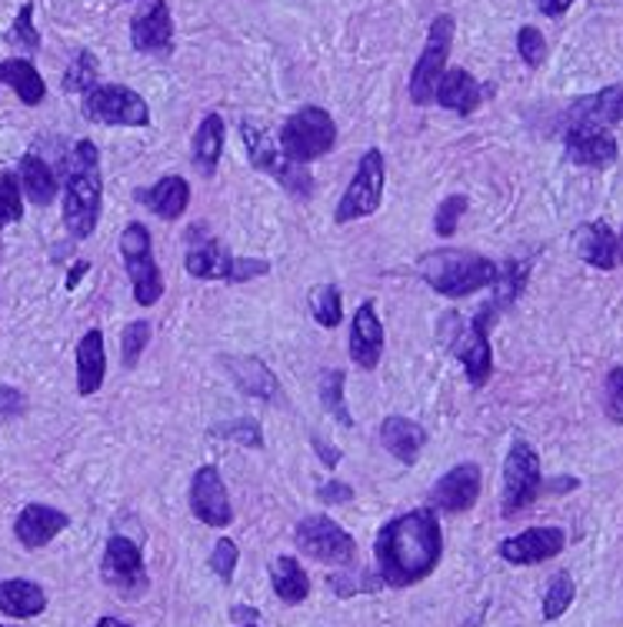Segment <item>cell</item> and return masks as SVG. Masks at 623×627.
I'll list each match as a JSON object with an SVG mask.
<instances>
[{
    "label": "cell",
    "mask_w": 623,
    "mask_h": 627,
    "mask_svg": "<svg viewBox=\"0 0 623 627\" xmlns=\"http://www.w3.org/2000/svg\"><path fill=\"white\" fill-rule=\"evenodd\" d=\"M603 410L613 425H623V364H616L610 374H606V384H603Z\"/></svg>",
    "instance_id": "obj_42"
},
{
    "label": "cell",
    "mask_w": 623,
    "mask_h": 627,
    "mask_svg": "<svg viewBox=\"0 0 623 627\" xmlns=\"http://www.w3.org/2000/svg\"><path fill=\"white\" fill-rule=\"evenodd\" d=\"M120 254H124L127 278L134 284V301L140 307H154L163 297V278H160V268L154 264L150 231L140 221H134V224L124 228V234H120Z\"/></svg>",
    "instance_id": "obj_9"
},
{
    "label": "cell",
    "mask_w": 623,
    "mask_h": 627,
    "mask_svg": "<svg viewBox=\"0 0 623 627\" xmlns=\"http://www.w3.org/2000/svg\"><path fill=\"white\" fill-rule=\"evenodd\" d=\"M573 597H577V584H573V577H570L567 571L553 574V577H550V587H547V594H543V620H557V617H563L567 607L573 604Z\"/></svg>",
    "instance_id": "obj_36"
},
{
    "label": "cell",
    "mask_w": 623,
    "mask_h": 627,
    "mask_svg": "<svg viewBox=\"0 0 623 627\" xmlns=\"http://www.w3.org/2000/svg\"><path fill=\"white\" fill-rule=\"evenodd\" d=\"M517 51H520V61L527 64V67H540L543 61H547V38L537 31V28H520V34H517Z\"/></svg>",
    "instance_id": "obj_43"
},
{
    "label": "cell",
    "mask_w": 623,
    "mask_h": 627,
    "mask_svg": "<svg viewBox=\"0 0 623 627\" xmlns=\"http://www.w3.org/2000/svg\"><path fill=\"white\" fill-rule=\"evenodd\" d=\"M540 488H543V474H540L537 451L527 441H514V448L507 451V461H504V494H500L504 518H514L524 508H530L537 501Z\"/></svg>",
    "instance_id": "obj_11"
},
{
    "label": "cell",
    "mask_w": 623,
    "mask_h": 627,
    "mask_svg": "<svg viewBox=\"0 0 623 627\" xmlns=\"http://www.w3.org/2000/svg\"><path fill=\"white\" fill-rule=\"evenodd\" d=\"M218 435L237 441L241 448H261L264 445V435H261L257 421H251V417H241V421H231V425L218 428Z\"/></svg>",
    "instance_id": "obj_46"
},
{
    "label": "cell",
    "mask_w": 623,
    "mask_h": 627,
    "mask_svg": "<svg viewBox=\"0 0 623 627\" xmlns=\"http://www.w3.org/2000/svg\"><path fill=\"white\" fill-rule=\"evenodd\" d=\"M251 627H257V624H251Z\"/></svg>",
    "instance_id": "obj_56"
},
{
    "label": "cell",
    "mask_w": 623,
    "mask_h": 627,
    "mask_svg": "<svg viewBox=\"0 0 623 627\" xmlns=\"http://www.w3.org/2000/svg\"><path fill=\"white\" fill-rule=\"evenodd\" d=\"M24 410H28V397L18 387L0 384V421H18Z\"/></svg>",
    "instance_id": "obj_47"
},
{
    "label": "cell",
    "mask_w": 623,
    "mask_h": 627,
    "mask_svg": "<svg viewBox=\"0 0 623 627\" xmlns=\"http://www.w3.org/2000/svg\"><path fill=\"white\" fill-rule=\"evenodd\" d=\"M334 144H337V124L324 107H300L281 127V150L297 164L330 154Z\"/></svg>",
    "instance_id": "obj_4"
},
{
    "label": "cell",
    "mask_w": 623,
    "mask_h": 627,
    "mask_svg": "<svg viewBox=\"0 0 623 627\" xmlns=\"http://www.w3.org/2000/svg\"><path fill=\"white\" fill-rule=\"evenodd\" d=\"M294 541L304 554H310L314 561L320 564H337V567H347L357 554V541L337 524L330 521L327 514H307L297 531H294Z\"/></svg>",
    "instance_id": "obj_13"
},
{
    "label": "cell",
    "mask_w": 623,
    "mask_h": 627,
    "mask_svg": "<svg viewBox=\"0 0 623 627\" xmlns=\"http://www.w3.org/2000/svg\"><path fill=\"white\" fill-rule=\"evenodd\" d=\"M434 101H437L441 107H447V111L467 117V114H474V111L481 107V84H477L464 67H451V71L441 77Z\"/></svg>",
    "instance_id": "obj_28"
},
{
    "label": "cell",
    "mask_w": 623,
    "mask_h": 627,
    "mask_svg": "<svg viewBox=\"0 0 623 627\" xmlns=\"http://www.w3.org/2000/svg\"><path fill=\"white\" fill-rule=\"evenodd\" d=\"M97 627H134V624H127V620H120V617H101Z\"/></svg>",
    "instance_id": "obj_51"
},
{
    "label": "cell",
    "mask_w": 623,
    "mask_h": 627,
    "mask_svg": "<svg viewBox=\"0 0 623 627\" xmlns=\"http://www.w3.org/2000/svg\"><path fill=\"white\" fill-rule=\"evenodd\" d=\"M150 344V321H130L120 334V360L124 367H137Z\"/></svg>",
    "instance_id": "obj_38"
},
{
    "label": "cell",
    "mask_w": 623,
    "mask_h": 627,
    "mask_svg": "<svg viewBox=\"0 0 623 627\" xmlns=\"http://www.w3.org/2000/svg\"><path fill=\"white\" fill-rule=\"evenodd\" d=\"M344 380H347V374H344L340 367L324 370V377H320V404H324V410H327L330 417H337L344 428H350L353 417H350L347 400H344Z\"/></svg>",
    "instance_id": "obj_34"
},
{
    "label": "cell",
    "mask_w": 623,
    "mask_h": 627,
    "mask_svg": "<svg viewBox=\"0 0 623 627\" xmlns=\"http://www.w3.org/2000/svg\"><path fill=\"white\" fill-rule=\"evenodd\" d=\"M97 71H101L97 58L91 51H81L74 58V64L67 67V74H64V91L67 94H87V91H94L97 87Z\"/></svg>",
    "instance_id": "obj_37"
},
{
    "label": "cell",
    "mask_w": 623,
    "mask_h": 627,
    "mask_svg": "<svg viewBox=\"0 0 623 627\" xmlns=\"http://www.w3.org/2000/svg\"><path fill=\"white\" fill-rule=\"evenodd\" d=\"M317 501H324V504H350L353 501V488L344 484V481H327V484L317 488Z\"/></svg>",
    "instance_id": "obj_48"
},
{
    "label": "cell",
    "mask_w": 623,
    "mask_h": 627,
    "mask_svg": "<svg viewBox=\"0 0 623 627\" xmlns=\"http://www.w3.org/2000/svg\"><path fill=\"white\" fill-rule=\"evenodd\" d=\"M0 627H18V624H0Z\"/></svg>",
    "instance_id": "obj_54"
},
{
    "label": "cell",
    "mask_w": 623,
    "mask_h": 627,
    "mask_svg": "<svg viewBox=\"0 0 623 627\" xmlns=\"http://www.w3.org/2000/svg\"><path fill=\"white\" fill-rule=\"evenodd\" d=\"M18 180H21V190L28 194V200L38 207H47L57 197V174L41 154H24Z\"/></svg>",
    "instance_id": "obj_31"
},
{
    "label": "cell",
    "mask_w": 623,
    "mask_h": 627,
    "mask_svg": "<svg viewBox=\"0 0 623 627\" xmlns=\"http://www.w3.org/2000/svg\"><path fill=\"white\" fill-rule=\"evenodd\" d=\"M271 584H274V594L284 600V604H291V607H297V604H304L307 597H310V577H307V571L297 564V557H277L274 564H271Z\"/></svg>",
    "instance_id": "obj_32"
},
{
    "label": "cell",
    "mask_w": 623,
    "mask_h": 627,
    "mask_svg": "<svg viewBox=\"0 0 623 627\" xmlns=\"http://www.w3.org/2000/svg\"><path fill=\"white\" fill-rule=\"evenodd\" d=\"M190 511L207 527H228L234 521L231 494H228L224 478L218 474V468H211V464L197 468V474L190 481Z\"/></svg>",
    "instance_id": "obj_15"
},
{
    "label": "cell",
    "mask_w": 623,
    "mask_h": 627,
    "mask_svg": "<svg viewBox=\"0 0 623 627\" xmlns=\"http://www.w3.org/2000/svg\"><path fill=\"white\" fill-rule=\"evenodd\" d=\"M310 441H314V451H317V454L324 458V464H327V468H337V461H340V451H330V445H327V441H324L320 435H314Z\"/></svg>",
    "instance_id": "obj_50"
},
{
    "label": "cell",
    "mask_w": 623,
    "mask_h": 627,
    "mask_svg": "<svg viewBox=\"0 0 623 627\" xmlns=\"http://www.w3.org/2000/svg\"><path fill=\"white\" fill-rule=\"evenodd\" d=\"M570 488H577V481H553L550 484V491H570Z\"/></svg>",
    "instance_id": "obj_52"
},
{
    "label": "cell",
    "mask_w": 623,
    "mask_h": 627,
    "mask_svg": "<svg viewBox=\"0 0 623 627\" xmlns=\"http://www.w3.org/2000/svg\"><path fill=\"white\" fill-rule=\"evenodd\" d=\"M224 137H228V127H224L221 114H207L200 121V127L193 134V144H190V157H193V167L203 177L218 174V164H221V154H224Z\"/></svg>",
    "instance_id": "obj_26"
},
{
    "label": "cell",
    "mask_w": 623,
    "mask_h": 627,
    "mask_svg": "<svg viewBox=\"0 0 623 627\" xmlns=\"http://www.w3.org/2000/svg\"><path fill=\"white\" fill-rule=\"evenodd\" d=\"M0 81H4L11 91H18V97L28 104V107H38L47 94V84L44 77L38 74V67L24 58H11L0 64Z\"/></svg>",
    "instance_id": "obj_33"
},
{
    "label": "cell",
    "mask_w": 623,
    "mask_h": 627,
    "mask_svg": "<svg viewBox=\"0 0 623 627\" xmlns=\"http://www.w3.org/2000/svg\"><path fill=\"white\" fill-rule=\"evenodd\" d=\"M464 215H467V197H464V194H454V197L441 200V207H437V218H434V231H437L441 238L457 234V224H461V218H464Z\"/></svg>",
    "instance_id": "obj_41"
},
{
    "label": "cell",
    "mask_w": 623,
    "mask_h": 627,
    "mask_svg": "<svg viewBox=\"0 0 623 627\" xmlns=\"http://www.w3.org/2000/svg\"><path fill=\"white\" fill-rule=\"evenodd\" d=\"M101 577L110 591L124 594V597H140L147 587H150V577H147V564H144V554L140 547L124 537V534H114L104 547V561H101Z\"/></svg>",
    "instance_id": "obj_14"
},
{
    "label": "cell",
    "mask_w": 623,
    "mask_h": 627,
    "mask_svg": "<svg viewBox=\"0 0 623 627\" xmlns=\"http://www.w3.org/2000/svg\"><path fill=\"white\" fill-rule=\"evenodd\" d=\"M310 314L320 327H337L344 321V297L337 284H320L310 294Z\"/></svg>",
    "instance_id": "obj_35"
},
{
    "label": "cell",
    "mask_w": 623,
    "mask_h": 627,
    "mask_svg": "<svg viewBox=\"0 0 623 627\" xmlns=\"http://www.w3.org/2000/svg\"><path fill=\"white\" fill-rule=\"evenodd\" d=\"M534 4H537V11L547 14V18H563V14L570 11L573 0H534Z\"/></svg>",
    "instance_id": "obj_49"
},
{
    "label": "cell",
    "mask_w": 623,
    "mask_h": 627,
    "mask_svg": "<svg viewBox=\"0 0 623 627\" xmlns=\"http://www.w3.org/2000/svg\"><path fill=\"white\" fill-rule=\"evenodd\" d=\"M31 18H34V4H24L21 14H18V21H14V28H11V34H8V41H14L24 51H38L41 48V34L34 31Z\"/></svg>",
    "instance_id": "obj_45"
},
{
    "label": "cell",
    "mask_w": 623,
    "mask_h": 627,
    "mask_svg": "<svg viewBox=\"0 0 623 627\" xmlns=\"http://www.w3.org/2000/svg\"><path fill=\"white\" fill-rule=\"evenodd\" d=\"M573 244H577V254H580L590 268H596V271H613L616 261H620L616 234H613L610 224H603V221H593V224L577 228Z\"/></svg>",
    "instance_id": "obj_24"
},
{
    "label": "cell",
    "mask_w": 623,
    "mask_h": 627,
    "mask_svg": "<svg viewBox=\"0 0 623 627\" xmlns=\"http://www.w3.org/2000/svg\"><path fill=\"white\" fill-rule=\"evenodd\" d=\"M228 370H231V377H234L241 394L261 397V400H277L281 380L274 377V370L264 360H257V357H231Z\"/></svg>",
    "instance_id": "obj_27"
},
{
    "label": "cell",
    "mask_w": 623,
    "mask_h": 627,
    "mask_svg": "<svg viewBox=\"0 0 623 627\" xmlns=\"http://www.w3.org/2000/svg\"><path fill=\"white\" fill-rule=\"evenodd\" d=\"M383 180H387V164H383V154L380 147H370L360 160H357V170H353V180L350 187L344 190L337 211H334V221L337 224H350V221H360V218H370L380 200H383Z\"/></svg>",
    "instance_id": "obj_7"
},
{
    "label": "cell",
    "mask_w": 623,
    "mask_h": 627,
    "mask_svg": "<svg viewBox=\"0 0 623 627\" xmlns=\"http://www.w3.org/2000/svg\"><path fill=\"white\" fill-rule=\"evenodd\" d=\"M67 524H71V518H67L64 511H57V508H51V504H28V508L18 514V521H14V534H18V541H21L24 547L38 551V547L51 544Z\"/></svg>",
    "instance_id": "obj_21"
},
{
    "label": "cell",
    "mask_w": 623,
    "mask_h": 627,
    "mask_svg": "<svg viewBox=\"0 0 623 627\" xmlns=\"http://www.w3.org/2000/svg\"><path fill=\"white\" fill-rule=\"evenodd\" d=\"M418 271L437 294L454 297V301L471 297L481 288H490L500 274V268L490 258L477 251H461V248H441V251L424 254Z\"/></svg>",
    "instance_id": "obj_3"
},
{
    "label": "cell",
    "mask_w": 623,
    "mask_h": 627,
    "mask_svg": "<svg viewBox=\"0 0 623 627\" xmlns=\"http://www.w3.org/2000/svg\"><path fill=\"white\" fill-rule=\"evenodd\" d=\"M494 311L497 304H484L471 321H461V317H451V324L457 327L454 337H451V351L461 357L464 370H467V380L474 387H484L494 374V351H490V341H487V331L494 324Z\"/></svg>",
    "instance_id": "obj_5"
},
{
    "label": "cell",
    "mask_w": 623,
    "mask_h": 627,
    "mask_svg": "<svg viewBox=\"0 0 623 627\" xmlns=\"http://www.w3.org/2000/svg\"><path fill=\"white\" fill-rule=\"evenodd\" d=\"M527 271H530V264H520V261H507V268L497 274V297H494V304L497 307H507V304H514V297L524 291V281H527Z\"/></svg>",
    "instance_id": "obj_40"
},
{
    "label": "cell",
    "mask_w": 623,
    "mask_h": 627,
    "mask_svg": "<svg viewBox=\"0 0 623 627\" xmlns=\"http://www.w3.org/2000/svg\"><path fill=\"white\" fill-rule=\"evenodd\" d=\"M187 274L197 281H231V284H247L251 278H261L271 271L267 261L254 258H234L221 241H203L187 251L183 261Z\"/></svg>",
    "instance_id": "obj_10"
},
{
    "label": "cell",
    "mask_w": 623,
    "mask_h": 627,
    "mask_svg": "<svg viewBox=\"0 0 623 627\" xmlns=\"http://www.w3.org/2000/svg\"><path fill=\"white\" fill-rule=\"evenodd\" d=\"M620 244H623V231H620Z\"/></svg>",
    "instance_id": "obj_55"
},
{
    "label": "cell",
    "mask_w": 623,
    "mask_h": 627,
    "mask_svg": "<svg viewBox=\"0 0 623 627\" xmlns=\"http://www.w3.org/2000/svg\"><path fill=\"white\" fill-rule=\"evenodd\" d=\"M101 200H104V180H101V154L94 140H77L67 157V177H64V228L84 241L94 234L101 221Z\"/></svg>",
    "instance_id": "obj_2"
},
{
    "label": "cell",
    "mask_w": 623,
    "mask_h": 627,
    "mask_svg": "<svg viewBox=\"0 0 623 627\" xmlns=\"http://www.w3.org/2000/svg\"><path fill=\"white\" fill-rule=\"evenodd\" d=\"M350 357L357 367L373 370L383 357V324L377 317V304L363 301L350 324Z\"/></svg>",
    "instance_id": "obj_20"
},
{
    "label": "cell",
    "mask_w": 623,
    "mask_h": 627,
    "mask_svg": "<svg viewBox=\"0 0 623 627\" xmlns=\"http://www.w3.org/2000/svg\"><path fill=\"white\" fill-rule=\"evenodd\" d=\"M444 554V531L434 508H418L400 518H390L377 541V577L390 587H410L427 581Z\"/></svg>",
    "instance_id": "obj_1"
},
{
    "label": "cell",
    "mask_w": 623,
    "mask_h": 627,
    "mask_svg": "<svg viewBox=\"0 0 623 627\" xmlns=\"http://www.w3.org/2000/svg\"><path fill=\"white\" fill-rule=\"evenodd\" d=\"M24 200H21V180L14 174H0V228L21 221Z\"/></svg>",
    "instance_id": "obj_39"
},
{
    "label": "cell",
    "mask_w": 623,
    "mask_h": 627,
    "mask_svg": "<svg viewBox=\"0 0 623 627\" xmlns=\"http://www.w3.org/2000/svg\"><path fill=\"white\" fill-rule=\"evenodd\" d=\"M84 271H87V264H81V268H77V271H74V274L67 278V288H74V284L81 281V274H84Z\"/></svg>",
    "instance_id": "obj_53"
},
{
    "label": "cell",
    "mask_w": 623,
    "mask_h": 627,
    "mask_svg": "<svg viewBox=\"0 0 623 627\" xmlns=\"http://www.w3.org/2000/svg\"><path fill=\"white\" fill-rule=\"evenodd\" d=\"M241 137H244V147H247L251 164H254L257 170H267L284 190H291V194L300 197V200L314 194V177L307 174V167L297 164V160H291L281 147H274V140H271L257 124L244 121Z\"/></svg>",
    "instance_id": "obj_8"
},
{
    "label": "cell",
    "mask_w": 623,
    "mask_h": 627,
    "mask_svg": "<svg viewBox=\"0 0 623 627\" xmlns=\"http://www.w3.org/2000/svg\"><path fill=\"white\" fill-rule=\"evenodd\" d=\"M237 561H241L237 544H234L231 537H221V541L214 544V554H211V571H214L224 584H231V581H234V571H237Z\"/></svg>",
    "instance_id": "obj_44"
},
{
    "label": "cell",
    "mask_w": 623,
    "mask_h": 627,
    "mask_svg": "<svg viewBox=\"0 0 623 627\" xmlns=\"http://www.w3.org/2000/svg\"><path fill=\"white\" fill-rule=\"evenodd\" d=\"M563 544H567V537L560 527H527L524 534L507 537L500 544V557L507 564L530 567V564H543V561L557 557L563 551Z\"/></svg>",
    "instance_id": "obj_18"
},
{
    "label": "cell",
    "mask_w": 623,
    "mask_h": 627,
    "mask_svg": "<svg viewBox=\"0 0 623 627\" xmlns=\"http://www.w3.org/2000/svg\"><path fill=\"white\" fill-rule=\"evenodd\" d=\"M140 197L147 200V207L160 221H177L190 203V184L177 174H167L150 190H144Z\"/></svg>",
    "instance_id": "obj_29"
},
{
    "label": "cell",
    "mask_w": 623,
    "mask_h": 627,
    "mask_svg": "<svg viewBox=\"0 0 623 627\" xmlns=\"http://www.w3.org/2000/svg\"><path fill=\"white\" fill-rule=\"evenodd\" d=\"M484 488V471L474 461H464L457 468H451L434 488H431V508L444 511V514H464L477 504Z\"/></svg>",
    "instance_id": "obj_16"
},
{
    "label": "cell",
    "mask_w": 623,
    "mask_h": 627,
    "mask_svg": "<svg viewBox=\"0 0 623 627\" xmlns=\"http://www.w3.org/2000/svg\"><path fill=\"white\" fill-rule=\"evenodd\" d=\"M47 607V594L41 584L28 577H11L0 581V610L11 617H38Z\"/></svg>",
    "instance_id": "obj_30"
},
{
    "label": "cell",
    "mask_w": 623,
    "mask_h": 627,
    "mask_svg": "<svg viewBox=\"0 0 623 627\" xmlns=\"http://www.w3.org/2000/svg\"><path fill=\"white\" fill-rule=\"evenodd\" d=\"M380 445L387 448L390 458H397L400 464L410 468V464H418V458L427 445V431L418 421H410V417L393 414L380 425Z\"/></svg>",
    "instance_id": "obj_22"
},
{
    "label": "cell",
    "mask_w": 623,
    "mask_h": 627,
    "mask_svg": "<svg viewBox=\"0 0 623 627\" xmlns=\"http://www.w3.org/2000/svg\"><path fill=\"white\" fill-rule=\"evenodd\" d=\"M567 157L580 167H610L616 160V140L606 127L596 124H570L567 127Z\"/></svg>",
    "instance_id": "obj_19"
},
{
    "label": "cell",
    "mask_w": 623,
    "mask_h": 627,
    "mask_svg": "<svg viewBox=\"0 0 623 627\" xmlns=\"http://www.w3.org/2000/svg\"><path fill=\"white\" fill-rule=\"evenodd\" d=\"M570 124H596V127L623 124V84H613L590 97L573 101L567 111V127Z\"/></svg>",
    "instance_id": "obj_23"
},
{
    "label": "cell",
    "mask_w": 623,
    "mask_h": 627,
    "mask_svg": "<svg viewBox=\"0 0 623 627\" xmlns=\"http://www.w3.org/2000/svg\"><path fill=\"white\" fill-rule=\"evenodd\" d=\"M130 44L140 54H167L173 44V18L163 0H144L130 21Z\"/></svg>",
    "instance_id": "obj_17"
},
{
    "label": "cell",
    "mask_w": 623,
    "mask_h": 627,
    "mask_svg": "<svg viewBox=\"0 0 623 627\" xmlns=\"http://www.w3.org/2000/svg\"><path fill=\"white\" fill-rule=\"evenodd\" d=\"M84 117L110 127H147L150 107L137 91L124 84H101L84 94Z\"/></svg>",
    "instance_id": "obj_12"
},
{
    "label": "cell",
    "mask_w": 623,
    "mask_h": 627,
    "mask_svg": "<svg viewBox=\"0 0 623 627\" xmlns=\"http://www.w3.org/2000/svg\"><path fill=\"white\" fill-rule=\"evenodd\" d=\"M107 377V351H104V334L94 327L81 337L77 344V394L91 397L104 387Z\"/></svg>",
    "instance_id": "obj_25"
},
{
    "label": "cell",
    "mask_w": 623,
    "mask_h": 627,
    "mask_svg": "<svg viewBox=\"0 0 623 627\" xmlns=\"http://www.w3.org/2000/svg\"><path fill=\"white\" fill-rule=\"evenodd\" d=\"M451 44H454V18L441 14V18H434V24L427 31L424 54L418 58V64H413V74H410V97H413V104H421V107L434 104L437 84L447 74Z\"/></svg>",
    "instance_id": "obj_6"
}]
</instances>
